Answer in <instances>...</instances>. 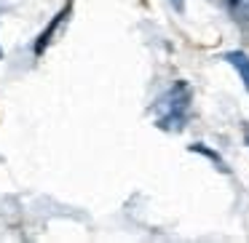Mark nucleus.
<instances>
[{
    "label": "nucleus",
    "instance_id": "obj_1",
    "mask_svg": "<svg viewBox=\"0 0 249 243\" xmlns=\"http://www.w3.org/2000/svg\"><path fill=\"white\" fill-rule=\"evenodd\" d=\"M190 113V88L188 83H174L156 104V126L166 131H182Z\"/></svg>",
    "mask_w": 249,
    "mask_h": 243
},
{
    "label": "nucleus",
    "instance_id": "obj_2",
    "mask_svg": "<svg viewBox=\"0 0 249 243\" xmlns=\"http://www.w3.org/2000/svg\"><path fill=\"white\" fill-rule=\"evenodd\" d=\"M225 62L238 72L244 88L249 91V54H244V51H231V54H225Z\"/></svg>",
    "mask_w": 249,
    "mask_h": 243
},
{
    "label": "nucleus",
    "instance_id": "obj_3",
    "mask_svg": "<svg viewBox=\"0 0 249 243\" xmlns=\"http://www.w3.org/2000/svg\"><path fill=\"white\" fill-rule=\"evenodd\" d=\"M228 3V11L236 22L249 24V0H225Z\"/></svg>",
    "mask_w": 249,
    "mask_h": 243
},
{
    "label": "nucleus",
    "instance_id": "obj_4",
    "mask_svg": "<svg viewBox=\"0 0 249 243\" xmlns=\"http://www.w3.org/2000/svg\"><path fill=\"white\" fill-rule=\"evenodd\" d=\"M169 3H172L174 11H182V8H185V0H169Z\"/></svg>",
    "mask_w": 249,
    "mask_h": 243
}]
</instances>
